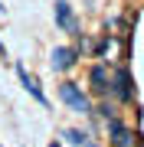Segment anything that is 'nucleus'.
I'll use <instances>...</instances> for the list:
<instances>
[{"instance_id": "nucleus-1", "label": "nucleus", "mask_w": 144, "mask_h": 147, "mask_svg": "<svg viewBox=\"0 0 144 147\" xmlns=\"http://www.w3.org/2000/svg\"><path fill=\"white\" fill-rule=\"evenodd\" d=\"M59 98H62L66 105L75 111V115H92V101H89V95L82 92L75 82H62V85H59Z\"/></svg>"}, {"instance_id": "nucleus-2", "label": "nucleus", "mask_w": 144, "mask_h": 147, "mask_svg": "<svg viewBox=\"0 0 144 147\" xmlns=\"http://www.w3.org/2000/svg\"><path fill=\"white\" fill-rule=\"evenodd\" d=\"M108 137H112V147H134V131L124 121H118V118H108Z\"/></svg>"}, {"instance_id": "nucleus-3", "label": "nucleus", "mask_w": 144, "mask_h": 147, "mask_svg": "<svg viewBox=\"0 0 144 147\" xmlns=\"http://www.w3.org/2000/svg\"><path fill=\"white\" fill-rule=\"evenodd\" d=\"M75 62H79V49L75 46H56L53 56H49V65H53L56 72H69Z\"/></svg>"}, {"instance_id": "nucleus-4", "label": "nucleus", "mask_w": 144, "mask_h": 147, "mask_svg": "<svg viewBox=\"0 0 144 147\" xmlns=\"http://www.w3.org/2000/svg\"><path fill=\"white\" fill-rule=\"evenodd\" d=\"M112 88H115V95H118V98H121V101H131L134 98V88H131V72H128V69H115V75H112Z\"/></svg>"}, {"instance_id": "nucleus-5", "label": "nucleus", "mask_w": 144, "mask_h": 147, "mask_svg": "<svg viewBox=\"0 0 144 147\" xmlns=\"http://www.w3.org/2000/svg\"><path fill=\"white\" fill-rule=\"evenodd\" d=\"M56 23H59V30H66V33H72V36H79V23H75L72 7L66 3V0H56Z\"/></svg>"}, {"instance_id": "nucleus-6", "label": "nucleus", "mask_w": 144, "mask_h": 147, "mask_svg": "<svg viewBox=\"0 0 144 147\" xmlns=\"http://www.w3.org/2000/svg\"><path fill=\"white\" fill-rule=\"evenodd\" d=\"M89 82H92V92L95 95H108V88H112V75H108V69L101 62L89 69Z\"/></svg>"}, {"instance_id": "nucleus-7", "label": "nucleus", "mask_w": 144, "mask_h": 147, "mask_svg": "<svg viewBox=\"0 0 144 147\" xmlns=\"http://www.w3.org/2000/svg\"><path fill=\"white\" fill-rule=\"evenodd\" d=\"M16 79H20V85H23V88H26V92H30L33 98H36L39 105H43V108L49 105V101H46V95H43V88H39V82L33 79V75H30V72H26L23 65H16Z\"/></svg>"}, {"instance_id": "nucleus-8", "label": "nucleus", "mask_w": 144, "mask_h": 147, "mask_svg": "<svg viewBox=\"0 0 144 147\" xmlns=\"http://www.w3.org/2000/svg\"><path fill=\"white\" fill-rule=\"evenodd\" d=\"M66 141H69V144H75V147H82L89 137L82 134V131H75V127H69V131H66Z\"/></svg>"}, {"instance_id": "nucleus-9", "label": "nucleus", "mask_w": 144, "mask_h": 147, "mask_svg": "<svg viewBox=\"0 0 144 147\" xmlns=\"http://www.w3.org/2000/svg\"><path fill=\"white\" fill-rule=\"evenodd\" d=\"M0 56H7V49H3V42H0Z\"/></svg>"}, {"instance_id": "nucleus-10", "label": "nucleus", "mask_w": 144, "mask_h": 147, "mask_svg": "<svg viewBox=\"0 0 144 147\" xmlns=\"http://www.w3.org/2000/svg\"><path fill=\"white\" fill-rule=\"evenodd\" d=\"M82 147H95V144H89V141H85V144H82Z\"/></svg>"}, {"instance_id": "nucleus-11", "label": "nucleus", "mask_w": 144, "mask_h": 147, "mask_svg": "<svg viewBox=\"0 0 144 147\" xmlns=\"http://www.w3.org/2000/svg\"><path fill=\"white\" fill-rule=\"evenodd\" d=\"M49 147H59V144H56V141H53V144H49Z\"/></svg>"}]
</instances>
